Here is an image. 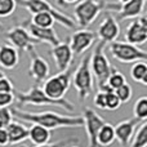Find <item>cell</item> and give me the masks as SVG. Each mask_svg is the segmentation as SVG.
I'll return each instance as SVG.
<instances>
[{
	"label": "cell",
	"instance_id": "3",
	"mask_svg": "<svg viewBox=\"0 0 147 147\" xmlns=\"http://www.w3.org/2000/svg\"><path fill=\"white\" fill-rule=\"evenodd\" d=\"M89 59H90V54L85 56L81 59L80 63L74 70L72 78H71V84L74 85L75 90L78 92L79 99L81 102L85 101L93 93V89H94V78L90 71Z\"/></svg>",
	"mask_w": 147,
	"mask_h": 147
},
{
	"label": "cell",
	"instance_id": "7",
	"mask_svg": "<svg viewBox=\"0 0 147 147\" xmlns=\"http://www.w3.org/2000/svg\"><path fill=\"white\" fill-rule=\"evenodd\" d=\"M105 0H80L76 3L74 16L76 26L86 28L98 18L102 10H105Z\"/></svg>",
	"mask_w": 147,
	"mask_h": 147
},
{
	"label": "cell",
	"instance_id": "26",
	"mask_svg": "<svg viewBox=\"0 0 147 147\" xmlns=\"http://www.w3.org/2000/svg\"><path fill=\"white\" fill-rule=\"evenodd\" d=\"M133 116L138 121H143L147 119V97L142 96L136 101L133 106Z\"/></svg>",
	"mask_w": 147,
	"mask_h": 147
},
{
	"label": "cell",
	"instance_id": "9",
	"mask_svg": "<svg viewBox=\"0 0 147 147\" xmlns=\"http://www.w3.org/2000/svg\"><path fill=\"white\" fill-rule=\"evenodd\" d=\"M145 5L146 0H129L124 4L109 1L105 4V10H107L109 13H116L115 18H117L119 21H125L142 16Z\"/></svg>",
	"mask_w": 147,
	"mask_h": 147
},
{
	"label": "cell",
	"instance_id": "38",
	"mask_svg": "<svg viewBox=\"0 0 147 147\" xmlns=\"http://www.w3.org/2000/svg\"><path fill=\"white\" fill-rule=\"evenodd\" d=\"M127 1H129V0H117L119 4H124V3H127Z\"/></svg>",
	"mask_w": 147,
	"mask_h": 147
},
{
	"label": "cell",
	"instance_id": "41",
	"mask_svg": "<svg viewBox=\"0 0 147 147\" xmlns=\"http://www.w3.org/2000/svg\"><path fill=\"white\" fill-rule=\"evenodd\" d=\"M56 1L58 3V4H61V5H62V0H56Z\"/></svg>",
	"mask_w": 147,
	"mask_h": 147
},
{
	"label": "cell",
	"instance_id": "16",
	"mask_svg": "<svg viewBox=\"0 0 147 147\" xmlns=\"http://www.w3.org/2000/svg\"><path fill=\"white\" fill-rule=\"evenodd\" d=\"M49 54H51L58 72L66 71L74 62V54L69 45V41H61L58 45L52 47Z\"/></svg>",
	"mask_w": 147,
	"mask_h": 147
},
{
	"label": "cell",
	"instance_id": "19",
	"mask_svg": "<svg viewBox=\"0 0 147 147\" xmlns=\"http://www.w3.org/2000/svg\"><path fill=\"white\" fill-rule=\"evenodd\" d=\"M20 63V53L9 44L0 45V67L4 70H13Z\"/></svg>",
	"mask_w": 147,
	"mask_h": 147
},
{
	"label": "cell",
	"instance_id": "21",
	"mask_svg": "<svg viewBox=\"0 0 147 147\" xmlns=\"http://www.w3.org/2000/svg\"><path fill=\"white\" fill-rule=\"evenodd\" d=\"M52 138V132L47 128L41 127L39 124H31V127L28 128V138L27 140L31 141L34 146L44 145L48 143Z\"/></svg>",
	"mask_w": 147,
	"mask_h": 147
},
{
	"label": "cell",
	"instance_id": "18",
	"mask_svg": "<svg viewBox=\"0 0 147 147\" xmlns=\"http://www.w3.org/2000/svg\"><path fill=\"white\" fill-rule=\"evenodd\" d=\"M140 123L141 121L136 120L134 117L120 121L116 127H114L115 141H117V143L121 147H128L130 140H132V137H133V133H134L136 128H137V125L140 124Z\"/></svg>",
	"mask_w": 147,
	"mask_h": 147
},
{
	"label": "cell",
	"instance_id": "24",
	"mask_svg": "<svg viewBox=\"0 0 147 147\" xmlns=\"http://www.w3.org/2000/svg\"><path fill=\"white\" fill-rule=\"evenodd\" d=\"M130 78L142 85H147V63L145 61H137L130 67Z\"/></svg>",
	"mask_w": 147,
	"mask_h": 147
},
{
	"label": "cell",
	"instance_id": "42",
	"mask_svg": "<svg viewBox=\"0 0 147 147\" xmlns=\"http://www.w3.org/2000/svg\"><path fill=\"white\" fill-rule=\"evenodd\" d=\"M69 147H80V146H76V145H71V146H69Z\"/></svg>",
	"mask_w": 147,
	"mask_h": 147
},
{
	"label": "cell",
	"instance_id": "11",
	"mask_svg": "<svg viewBox=\"0 0 147 147\" xmlns=\"http://www.w3.org/2000/svg\"><path fill=\"white\" fill-rule=\"evenodd\" d=\"M83 120L85 128V133L88 136V147H99L97 143V134L102 125L105 124V119L92 107H85L83 114Z\"/></svg>",
	"mask_w": 147,
	"mask_h": 147
},
{
	"label": "cell",
	"instance_id": "23",
	"mask_svg": "<svg viewBox=\"0 0 147 147\" xmlns=\"http://www.w3.org/2000/svg\"><path fill=\"white\" fill-rule=\"evenodd\" d=\"M128 147H147V121L143 120L137 125Z\"/></svg>",
	"mask_w": 147,
	"mask_h": 147
},
{
	"label": "cell",
	"instance_id": "34",
	"mask_svg": "<svg viewBox=\"0 0 147 147\" xmlns=\"http://www.w3.org/2000/svg\"><path fill=\"white\" fill-rule=\"evenodd\" d=\"M14 102V94L13 93H4L0 92V109L4 107H9Z\"/></svg>",
	"mask_w": 147,
	"mask_h": 147
},
{
	"label": "cell",
	"instance_id": "10",
	"mask_svg": "<svg viewBox=\"0 0 147 147\" xmlns=\"http://www.w3.org/2000/svg\"><path fill=\"white\" fill-rule=\"evenodd\" d=\"M5 39L9 43V45L14 47L17 51L27 52V53L35 49V47L39 44L23 26H14L9 28L5 32Z\"/></svg>",
	"mask_w": 147,
	"mask_h": 147
},
{
	"label": "cell",
	"instance_id": "5",
	"mask_svg": "<svg viewBox=\"0 0 147 147\" xmlns=\"http://www.w3.org/2000/svg\"><path fill=\"white\" fill-rule=\"evenodd\" d=\"M105 47H106V44L98 41L93 53L90 54V59H89L90 71L93 74V78H96L98 89L106 84L110 74L115 70V67L111 65V62L109 61L106 53H105Z\"/></svg>",
	"mask_w": 147,
	"mask_h": 147
},
{
	"label": "cell",
	"instance_id": "30",
	"mask_svg": "<svg viewBox=\"0 0 147 147\" xmlns=\"http://www.w3.org/2000/svg\"><path fill=\"white\" fill-rule=\"evenodd\" d=\"M120 106H121V102H120V99L115 94V92L106 93V110L107 111H115V110L120 109Z\"/></svg>",
	"mask_w": 147,
	"mask_h": 147
},
{
	"label": "cell",
	"instance_id": "13",
	"mask_svg": "<svg viewBox=\"0 0 147 147\" xmlns=\"http://www.w3.org/2000/svg\"><path fill=\"white\" fill-rule=\"evenodd\" d=\"M28 56H30V67H28V75L31 76L35 84L40 85L41 83L47 80L49 78V74H51V66L49 63L35 51L28 52Z\"/></svg>",
	"mask_w": 147,
	"mask_h": 147
},
{
	"label": "cell",
	"instance_id": "33",
	"mask_svg": "<svg viewBox=\"0 0 147 147\" xmlns=\"http://www.w3.org/2000/svg\"><path fill=\"white\" fill-rule=\"evenodd\" d=\"M93 103H94V106H96L97 109L106 110V93H105V92L98 90L96 94H94Z\"/></svg>",
	"mask_w": 147,
	"mask_h": 147
},
{
	"label": "cell",
	"instance_id": "32",
	"mask_svg": "<svg viewBox=\"0 0 147 147\" xmlns=\"http://www.w3.org/2000/svg\"><path fill=\"white\" fill-rule=\"evenodd\" d=\"M76 141V138H65V140H61V141H57V142H48V143H44V145H39V146H34V147H69L71 146L74 142ZM22 147H26V146H22Z\"/></svg>",
	"mask_w": 147,
	"mask_h": 147
},
{
	"label": "cell",
	"instance_id": "25",
	"mask_svg": "<svg viewBox=\"0 0 147 147\" xmlns=\"http://www.w3.org/2000/svg\"><path fill=\"white\" fill-rule=\"evenodd\" d=\"M31 23L38 27H43V28H49V27H53L54 25V18L51 13L48 12H39V13H35L32 14L31 17Z\"/></svg>",
	"mask_w": 147,
	"mask_h": 147
},
{
	"label": "cell",
	"instance_id": "4",
	"mask_svg": "<svg viewBox=\"0 0 147 147\" xmlns=\"http://www.w3.org/2000/svg\"><path fill=\"white\" fill-rule=\"evenodd\" d=\"M16 1H17V5L27 9L31 14H35L39 12H48L53 16L54 21L62 25L63 27L69 28V30H74L76 27V22L67 13L57 9L48 0H16Z\"/></svg>",
	"mask_w": 147,
	"mask_h": 147
},
{
	"label": "cell",
	"instance_id": "40",
	"mask_svg": "<svg viewBox=\"0 0 147 147\" xmlns=\"http://www.w3.org/2000/svg\"><path fill=\"white\" fill-rule=\"evenodd\" d=\"M3 30H4V25L0 22V31H3Z\"/></svg>",
	"mask_w": 147,
	"mask_h": 147
},
{
	"label": "cell",
	"instance_id": "17",
	"mask_svg": "<svg viewBox=\"0 0 147 147\" xmlns=\"http://www.w3.org/2000/svg\"><path fill=\"white\" fill-rule=\"evenodd\" d=\"M22 25H23V27L28 31V34H30L39 44L45 43V44H49V45H52V47H56L62 41L61 39L58 38V35H57L56 30H54L53 27H49V28L38 27V26L32 25L30 20L26 21V22L22 23Z\"/></svg>",
	"mask_w": 147,
	"mask_h": 147
},
{
	"label": "cell",
	"instance_id": "27",
	"mask_svg": "<svg viewBox=\"0 0 147 147\" xmlns=\"http://www.w3.org/2000/svg\"><path fill=\"white\" fill-rule=\"evenodd\" d=\"M125 83H127V79H125V76L123 75L120 71H117L116 69H115L114 71L110 74L109 79H107V81H106V84L112 89V90L117 89L119 86H121L123 84H125Z\"/></svg>",
	"mask_w": 147,
	"mask_h": 147
},
{
	"label": "cell",
	"instance_id": "2",
	"mask_svg": "<svg viewBox=\"0 0 147 147\" xmlns=\"http://www.w3.org/2000/svg\"><path fill=\"white\" fill-rule=\"evenodd\" d=\"M14 94V101L18 102V106H56L59 109L65 110V111L74 112L75 111V105L72 102L67 101L66 98L62 99H52L43 92L40 85L35 84L32 85L27 92H21V90H13Z\"/></svg>",
	"mask_w": 147,
	"mask_h": 147
},
{
	"label": "cell",
	"instance_id": "37",
	"mask_svg": "<svg viewBox=\"0 0 147 147\" xmlns=\"http://www.w3.org/2000/svg\"><path fill=\"white\" fill-rule=\"evenodd\" d=\"M80 0H62V5H70V4H76Z\"/></svg>",
	"mask_w": 147,
	"mask_h": 147
},
{
	"label": "cell",
	"instance_id": "8",
	"mask_svg": "<svg viewBox=\"0 0 147 147\" xmlns=\"http://www.w3.org/2000/svg\"><path fill=\"white\" fill-rule=\"evenodd\" d=\"M109 52L112 58L120 63H134L137 61H146L147 58V52L145 49L127 41L115 40L110 43Z\"/></svg>",
	"mask_w": 147,
	"mask_h": 147
},
{
	"label": "cell",
	"instance_id": "29",
	"mask_svg": "<svg viewBox=\"0 0 147 147\" xmlns=\"http://www.w3.org/2000/svg\"><path fill=\"white\" fill-rule=\"evenodd\" d=\"M17 8V1L16 0H0V17L7 18L14 13Z\"/></svg>",
	"mask_w": 147,
	"mask_h": 147
},
{
	"label": "cell",
	"instance_id": "14",
	"mask_svg": "<svg viewBox=\"0 0 147 147\" xmlns=\"http://www.w3.org/2000/svg\"><path fill=\"white\" fill-rule=\"evenodd\" d=\"M125 41L133 45H142L147 41V20L145 16L137 17L125 30Z\"/></svg>",
	"mask_w": 147,
	"mask_h": 147
},
{
	"label": "cell",
	"instance_id": "22",
	"mask_svg": "<svg viewBox=\"0 0 147 147\" xmlns=\"http://www.w3.org/2000/svg\"><path fill=\"white\" fill-rule=\"evenodd\" d=\"M115 142V130L114 125L110 123H105L98 130L97 134V143L99 147H109Z\"/></svg>",
	"mask_w": 147,
	"mask_h": 147
},
{
	"label": "cell",
	"instance_id": "36",
	"mask_svg": "<svg viewBox=\"0 0 147 147\" xmlns=\"http://www.w3.org/2000/svg\"><path fill=\"white\" fill-rule=\"evenodd\" d=\"M9 145V137L5 128H0V147H5Z\"/></svg>",
	"mask_w": 147,
	"mask_h": 147
},
{
	"label": "cell",
	"instance_id": "35",
	"mask_svg": "<svg viewBox=\"0 0 147 147\" xmlns=\"http://www.w3.org/2000/svg\"><path fill=\"white\" fill-rule=\"evenodd\" d=\"M14 90V86L13 83L10 81L9 78L4 76V78L0 79V92H4V93H13Z\"/></svg>",
	"mask_w": 147,
	"mask_h": 147
},
{
	"label": "cell",
	"instance_id": "28",
	"mask_svg": "<svg viewBox=\"0 0 147 147\" xmlns=\"http://www.w3.org/2000/svg\"><path fill=\"white\" fill-rule=\"evenodd\" d=\"M114 92L117 96V98L120 99L121 103H128L133 97V89H132V86H130V84H128V83L123 84L121 86H119L117 89H115Z\"/></svg>",
	"mask_w": 147,
	"mask_h": 147
},
{
	"label": "cell",
	"instance_id": "20",
	"mask_svg": "<svg viewBox=\"0 0 147 147\" xmlns=\"http://www.w3.org/2000/svg\"><path fill=\"white\" fill-rule=\"evenodd\" d=\"M5 129H7L8 137H9V145L12 146L20 145L28 138V128L20 120H17V121L13 120Z\"/></svg>",
	"mask_w": 147,
	"mask_h": 147
},
{
	"label": "cell",
	"instance_id": "31",
	"mask_svg": "<svg viewBox=\"0 0 147 147\" xmlns=\"http://www.w3.org/2000/svg\"><path fill=\"white\" fill-rule=\"evenodd\" d=\"M13 121V114L9 107L0 109V128H7Z\"/></svg>",
	"mask_w": 147,
	"mask_h": 147
},
{
	"label": "cell",
	"instance_id": "1",
	"mask_svg": "<svg viewBox=\"0 0 147 147\" xmlns=\"http://www.w3.org/2000/svg\"><path fill=\"white\" fill-rule=\"evenodd\" d=\"M13 117H17L20 121H27L31 124H39L49 130L59 129V128H81L84 125L83 116H69L61 115L58 112L45 111V112H27L14 107L10 109Z\"/></svg>",
	"mask_w": 147,
	"mask_h": 147
},
{
	"label": "cell",
	"instance_id": "15",
	"mask_svg": "<svg viewBox=\"0 0 147 147\" xmlns=\"http://www.w3.org/2000/svg\"><path fill=\"white\" fill-rule=\"evenodd\" d=\"M96 35L98 36L99 41H102V43H105V44H110L119 38L120 26H119V22H117V20L115 18L114 14L107 12L103 21L99 23Z\"/></svg>",
	"mask_w": 147,
	"mask_h": 147
},
{
	"label": "cell",
	"instance_id": "6",
	"mask_svg": "<svg viewBox=\"0 0 147 147\" xmlns=\"http://www.w3.org/2000/svg\"><path fill=\"white\" fill-rule=\"evenodd\" d=\"M75 70L74 65L69 67L66 71L58 72L53 76H49L43 83V92L52 99H62L65 98L66 93L71 86V78L72 72Z\"/></svg>",
	"mask_w": 147,
	"mask_h": 147
},
{
	"label": "cell",
	"instance_id": "12",
	"mask_svg": "<svg viewBox=\"0 0 147 147\" xmlns=\"http://www.w3.org/2000/svg\"><path fill=\"white\" fill-rule=\"evenodd\" d=\"M96 32L88 30V28H81V30L75 31L69 40V45L72 51L74 57L81 56L86 51H89L92 45L96 43Z\"/></svg>",
	"mask_w": 147,
	"mask_h": 147
},
{
	"label": "cell",
	"instance_id": "39",
	"mask_svg": "<svg viewBox=\"0 0 147 147\" xmlns=\"http://www.w3.org/2000/svg\"><path fill=\"white\" fill-rule=\"evenodd\" d=\"M4 76H5L4 71H3V70H0V79H1V78H4Z\"/></svg>",
	"mask_w": 147,
	"mask_h": 147
}]
</instances>
